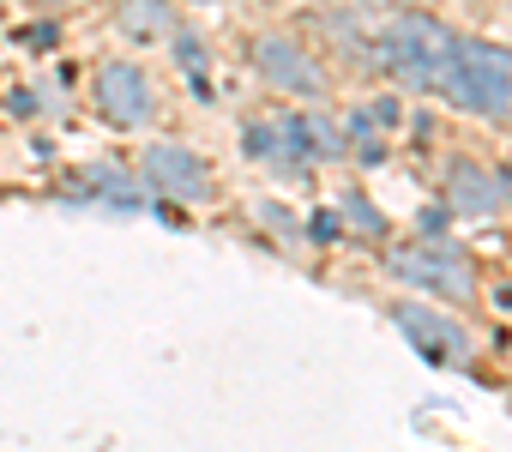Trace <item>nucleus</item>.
Returning <instances> with one entry per match:
<instances>
[{"label": "nucleus", "mask_w": 512, "mask_h": 452, "mask_svg": "<svg viewBox=\"0 0 512 452\" xmlns=\"http://www.w3.org/2000/svg\"><path fill=\"white\" fill-rule=\"evenodd\" d=\"M452 55H458V37L428 13H404L374 37V61L392 67L410 91H440L452 73Z\"/></svg>", "instance_id": "1"}, {"label": "nucleus", "mask_w": 512, "mask_h": 452, "mask_svg": "<svg viewBox=\"0 0 512 452\" xmlns=\"http://www.w3.org/2000/svg\"><path fill=\"white\" fill-rule=\"evenodd\" d=\"M440 91L476 115H512V55L494 43H458Z\"/></svg>", "instance_id": "2"}, {"label": "nucleus", "mask_w": 512, "mask_h": 452, "mask_svg": "<svg viewBox=\"0 0 512 452\" xmlns=\"http://www.w3.org/2000/svg\"><path fill=\"white\" fill-rule=\"evenodd\" d=\"M392 272L416 290H434V296H452L464 302L470 296V260L452 248V242H422V248H398L392 254Z\"/></svg>", "instance_id": "3"}, {"label": "nucleus", "mask_w": 512, "mask_h": 452, "mask_svg": "<svg viewBox=\"0 0 512 452\" xmlns=\"http://www.w3.org/2000/svg\"><path fill=\"white\" fill-rule=\"evenodd\" d=\"M145 181L157 193H169V199H187V205L211 199V169L193 151H181V145H151L145 151Z\"/></svg>", "instance_id": "4"}, {"label": "nucleus", "mask_w": 512, "mask_h": 452, "mask_svg": "<svg viewBox=\"0 0 512 452\" xmlns=\"http://www.w3.org/2000/svg\"><path fill=\"white\" fill-rule=\"evenodd\" d=\"M97 103H103V115H109L115 127H145V121H151V85H145V73L127 67V61H109V67L97 73Z\"/></svg>", "instance_id": "5"}, {"label": "nucleus", "mask_w": 512, "mask_h": 452, "mask_svg": "<svg viewBox=\"0 0 512 452\" xmlns=\"http://www.w3.org/2000/svg\"><path fill=\"white\" fill-rule=\"evenodd\" d=\"M253 61H260V73L278 85V91H296V97H320L326 91V73L284 37H260L253 43Z\"/></svg>", "instance_id": "6"}, {"label": "nucleus", "mask_w": 512, "mask_h": 452, "mask_svg": "<svg viewBox=\"0 0 512 452\" xmlns=\"http://www.w3.org/2000/svg\"><path fill=\"white\" fill-rule=\"evenodd\" d=\"M446 205H452L458 217H494V211L506 205V181H494L482 163H452V175H446Z\"/></svg>", "instance_id": "7"}, {"label": "nucleus", "mask_w": 512, "mask_h": 452, "mask_svg": "<svg viewBox=\"0 0 512 452\" xmlns=\"http://www.w3.org/2000/svg\"><path fill=\"white\" fill-rule=\"evenodd\" d=\"M398 326L416 338V350H422L428 362H458V356L470 350V338H464L452 320H440V314H428V308H416V302L398 308Z\"/></svg>", "instance_id": "8"}, {"label": "nucleus", "mask_w": 512, "mask_h": 452, "mask_svg": "<svg viewBox=\"0 0 512 452\" xmlns=\"http://www.w3.org/2000/svg\"><path fill=\"white\" fill-rule=\"evenodd\" d=\"M392 121H398V103H392V97L362 103V109L350 115L344 145H356V157H362V163H380V157H386V127H392Z\"/></svg>", "instance_id": "9"}, {"label": "nucleus", "mask_w": 512, "mask_h": 452, "mask_svg": "<svg viewBox=\"0 0 512 452\" xmlns=\"http://www.w3.org/2000/svg\"><path fill=\"white\" fill-rule=\"evenodd\" d=\"M247 151L260 157V163H290V169H302V163H308L296 121H260V127H247Z\"/></svg>", "instance_id": "10"}, {"label": "nucleus", "mask_w": 512, "mask_h": 452, "mask_svg": "<svg viewBox=\"0 0 512 452\" xmlns=\"http://www.w3.org/2000/svg\"><path fill=\"white\" fill-rule=\"evenodd\" d=\"M79 181H85L91 193H103L115 211H139V175H133L127 163H115V157H103V163H85V169H79Z\"/></svg>", "instance_id": "11"}, {"label": "nucleus", "mask_w": 512, "mask_h": 452, "mask_svg": "<svg viewBox=\"0 0 512 452\" xmlns=\"http://www.w3.org/2000/svg\"><path fill=\"white\" fill-rule=\"evenodd\" d=\"M296 133H302L308 163H332V157H344V127H338L332 115H296Z\"/></svg>", "instance_id": "12"}, {"label": "nucleus", "mask_w": 512, "mask_h": 452, "mask_svg": "<svg viewBox=\"0 0 512 452\" xmlns=\"http://www.w3.org/2000/svg\"><path fill=\"white\" fill-rule=\"evenodd\" d=\"M121 31L127 37H163L169 31V7H163V0H127V7H121Z\"/></svg>", "instance_id": "13"}, {"label": "nucleus", "mask_w": 512, "mask_h": 452, "mask_svg": "<svg viewBox=\"0 0 512 452\" xmlns=\"http://www.w3.org/2000/svg\"><path fill=\"white\" fill-rule=\"evenodd\" d=\"M344 217L356 223V230H362V236H380V230H386V223H380V211H374L368 199H344Z\"/></svg>", "instance_id": "14"}, {"label": "nucleus", "mask_w": 512, "mask_h": 452, "mask_svg": "<svg viewBox=\"0 0 512 452\" xmlns=\"http://www.w3.org/2000/svg\"><path fill=\"white\" fill-rule=\"evenodd\" d=\"M175 55H181V67H187V73H199V67H205V49H199V37H181V43H175Z\"/></svg>", "instance_id": "15"}, {"label": "nucleus", "mask_w": 512, "mask_h": 452, "mask_svg": "<svg viewBox=\"0 0 512 452\" xmlns=\"http://www.w3.org/2000/svg\"><path fill=\"white\" fill-rule=\"evenodd\" d=\"M314 236H320V242H332V236H338V217H332V211H320V217H314Z\"/></svg>", "instance_id": "16"}, {"label": "nucleus", "mask_w": 512, "mask_h": 452, "mask_svg": "<svg viewBox=\"0 0 512 452\" xmlns=\"http://www.w3.org/2000/svg\"><path fill=\"white\" fill-rule=\"evenodd\" d=\"M13 115H37V97L31 91H13Z\"/></svg>", "instance_id": "17"}, {"label": "nucleus", "mask_w": 512, "mask_h": 452, "mask_svg": "<svg viewBox=\"0 0 512 452\" xmlns=\"http://www.w3.org/2000/svg\"><path fill=\"white\" fill-rule=\"evenodd\" d=\"M37 7H67V0H37Z\"/></svg>", "instance_id": "18"}, {"label": "nucleus", "mask_w": 512, "mask_h": 452, "mask_svg": "<svg viewBox=\"0 0 512 452\" xmlns=\"http://www.w3.org/2000/svg\"><path fill=\"white\" fill-rule=\"evenodd\" d=\"M380 7H410V0H380Z\"/></svg>", "instance_id": "19"}]
</instances>
